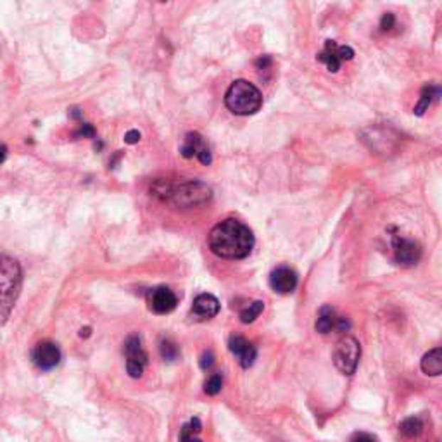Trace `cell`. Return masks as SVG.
<instances>
[{"label":"cell","instance_id":"3957f363","mask_svg":"<svg viewBox=\"0 0 442 442\" xmlns=\"http://www.w3.org/2000/svg\"><path fill=\"white\" fill-rule=\"evenodd\" d=\"M21 266L16 259L0 256V318L9 316L19 290H21Z\"/></svg>","mask_w":442,"mask_h":442},{"label":"cell","instance_id":"5b68a950","mask_svg":"<svg viewBox=\"0 0 442 442\" xmlns=\"http://www.w3.org/2000/svg\"><path fill=\"white\" fill-rule=\"evenodd\" d=\"M361 358V347L359 342L352 335H344L339 340L334 351V363L337 370L344 375H352L358 368Z\"/></svg>","mask_w":442,"mask_h":442},{"label":"cell","instance_id":"7c38bea8","mask_svg":"<svg viewBox=\"0 0 442 442\" xmlns=\"http://www.w3.org/2000/svg\"><path fill=\"white\" fill-rule=\"evenodd\" d=\"M337 47L339 46L334 42V40H327L325 48H323V51L318 54V58H316L320 63L325 64L330 73H337L340 70V64H342V60L339 59Z\"/></svg>","mask_w":442,"mask_h":442},{"label":"cell","instance_id":"83f0119b","mask_svg":"<svg viewBox=\"0 0 442 442\" xmlns=\"http://www.w3.org/2000/svg\"><path fill=\"white\" fill-rule=\"evenodd\" d=\"M197 159H199V161H201V163H202V164H206V166H208V164H211V161H213V157H211V152H209V149H208V147H206V149H204V151H201V152H199Z\"/></svg>","mask_w":442,"mask_h":442},{"label":"cell","instance_id":"4fadbf2b","mask_svg":"<svg viewBox=\"0 0 442 442\" xmlns=\"http://www.w3.org/2000/svg\"><path fill=\"white\" fill-rule=\"evenodd\" d=\"M421 370L425 375L439 377L442 373V349L436 347V349L428 351L427 354L421 358Z\"/></svg>","mask_w":442,"mask_h":442},{"label":"cell","instance_id":"9a60e30c","mask_svg":"<svg viewBox=\"0 0 442 442\" xmlns=\"http://www.w3.org/2000/svg\"><path fill=\"white\" fill-rule=\"evenodd\" d=\"M335 322H337V316H335V311L332 310L330 306H323L320 310L318 320H316L315 328L320 332V334L327 335L330 334L332 330H335Z\"/></svg>","mask_w":442,"mask_h":442},{"label":"cell","instance_id":"5bb4252c","mask_svg":"<svg viewBox=\"0 0 442 442\" xmlns=\"http://www.w3.org/2000/svg\"><path fill=\"white\" fill-rule=\"evenodd\" d=\"M125 354H127V361H135V363L140 364H147V352L144 351L142 347V342L139 337H128L127 342H125Z\"/></svg>","mask_w":442,"mask_h":442},{"label":"cell","instance_id":"30bf717a","mask_svg":"<svg viewBox=\"0 0 442 442\" xmlns=\"http://www.w3.org/2000/svg\"><path fill=\"white\" fill-rule=\"evenodd\" d=\"M228 349L232 354L241 361L242 368L253 367L254 361H256L258 351L254 347V344H251L249 340L242 337V335H232L228 340Z\"/></svg>","mask_w":442,"mask_h":442},{"label":"cell","instance_id":"2e32d148","mask_svg":"<svg viewBox=\"0 0 442 442\" xmlns=\"http://www.w3.org/2000/svg\"><path fill=\"white\" fill-rule=\"evenodd\" d=\"M204 149H206L204 139H202L199 133L194 132V133H186L185 144H184V147L180 149V152H181V156L186 157V159H190V157H194V156L197 157L199 152L204 151Z\"/></svg>","mask_w":442,"mask_h":442},{"label":"cell","instance_id":"e0dca14e","mask_svg":"<svg viewBox=\"0 0 442 442\" xmlns=\"http://www.w3.org/2000/svg\"><path fill=\"white\" fill-rule=\"evenodd\" d=\"M441 95V88L436 87V85H427V87L421 88V93H420V102L416 104L415 107V115L416 116H421L425 111L428 109V105L432 104L433 99H439Z\"/></svg>","mask_w":442,"mask_h":442},{"label":"cell","instance_id":"cb8c5ba5","mask_svg":"<svg viewBox=\"0 0 442 442\" xmlns=\"http://www.w3.org/2000/svg\"><path fill=\"white\" fill-rule=\"evenodd\" d=\"M396 24V18L392 12H385V14L382 16V19H380V30L382 31H389L391 28H394Z\"/></svg>","mask_w":442,"mask_h":442},{"label":"cell","instance_id":"8fae6325","mask_svg":"<svg viewBox=\"0 0 442 442\" xmlns=\"http://www.w3.org/2000/svg\"><path fill=\"white\" fill-rule=\"evenodd\" d=\"M220 313V301L211 294H201L194 299L192 315L199 320H211Z\"/></svg>","mask_w":442,"mask_h":442},{"label":"cell","instance_id":"f1b7e54d","mask_svg":"<svg viewBox=\"0 0 442 442\" xmlns=\"http://www.w3.org/2000/svg\"><path fill=\"white\" fill-rule=\"evenodd\" d=\"M352 442H377V439L370 433H358V436L352 439Z\"/></svg>","mask_w":442,"mask_h":442},{"label":"cell","instance_id":"603a6c76","mask_svg":"<svg viewBox=\"0 0 442 442\" xmlns=\"http://www.w3.org/2000/svg\"><path fill=\"white\" fill-rule=\"evenodd\" d=\"M93 135H95V128L88 123L82 125V127L75 132V139H92Z\"/></svg>","mask_w":442,"mask_h":442},{"label":"cell","instance_id":"4dcf8cb0","mask_svg":"<svg viewBox=\"0 0 442 442\" xmlns=\"http://www.w3.org/2000/svg\"><path fill=\"white\" fill-rule=\"evenodd\" d=\"M88 335H90V328H82V330H80V337H88Z\"/></svg>","mask_w":442,"mask_h":442},{"label":"cell","instance_id":"4316f807","mask_svg":"<svg viewBox=\"0 0 442 442\" xmlns=\"http://www.w3.org/2000/svg\"><path fill=\"white\" fill-rule=\"evenodd\" d=\"M140 132H137V130H130V132L125 135V142L127 144H137V142L140 140Z\"/></svg>","mask_w":442,"mask_h":442},{"label":"cell","instance_id":"277c9868","mask_svg":"<svg viewBox=\"0 0 442 442\" xmlns=\"http://www.w3.org/2000/svg\"><path fill=\"white\" fill-rule=\"evenodd\" d=\"M225 104L233 115L251 116L256 115L261 109L263 95L256 85L247 82V80H237L226 90Z\"/></svg>","mask_w":442,"mask_h":442},{"label":"cell","instance_id":"d6986e66","mask_svg":"<svg viewBox=\"0 0 442 442\" xmlns=\"http://www.w3.org/2000/svg\"><path fill=\"white\" fill-rule=\"evenodd\" d=\"M263 310H265V302L263 301L251 302L249 306H246L244 310L241 311V322L242 323H253L254 320H256L258 316L263 313Z\"/></svg>","mask_w":442,"mask_h":442},{"label":"cell","instance_id":"9c48e42d","mask_svg":"<svg viewBox=\"0 0 442 442\" xmlns=\"http://www.w3.org/2000/svg\"><path fill=\"white\" fill-rule=\"evenodd\" d=\"M270 287L277 294H290L298 287V273L289 266H280L271 271Z\"/></svg>","mask_w":442,"mask_h":442},{"label":"cell","instance_id":"7402d4cb","mask_svg":"<svg viewBox=\"0 0 442 442\" xmlns=\"http://www.w3.org/2000/svg\"><path fill=\"white\" fill-rule=\"evenodd\" d=\"M159 349H161V356H163L164 359L175 361L178 358V347L172 342V340H163Z\"/></svg>","mask_w":442,"mask_h":442},{"label":"cell","instance_id":"ffe728a7","mask_svg":"<svg viewBox=\"0 0 442 442\" xmlns=\"http://www.w3.org/2000/svg\"><path fill=\"white\" fill-rule=\"evenodd\" d=\"M421 428H423V423H421L420 419H415V416H411V419H406L403 421V423L399 425V432L403 433L404 437L420 436Z\"/></svg>","mask_w":442,"mask_h":442},{"label":"cell","instance_id":"6da1fadb","mask_svg":"<svg viewBox=\"0 0 442 442\" xmlns=\"http://www.w3.org/2000/svg\"><path fill=\"white\" fill-rule=\"evenodd\" d=\"M208 244L214 256L223 259H244L254 247V235L242 221L228 218L213 226Z\"/></svg>","mask_w":442,"mask_h":442},{"label":"cell","instance_id":"484cf974","mask_svg":"<svg viewBox=\"0 0 442 442\" xmlns=\"http://www.w3.org/2000/svg\"><path fill=\"white\" fill-rule=\"evenodd\" d=\"M214 363V356L211 351H204L201 356V368L202 370H209Z\"/></svg>","mask_w":442,"mask_h":442},{"label":"cell","instance_id":"8992f818","mask_svg":"<svg viewBox=\"0 0 442 442\" xmlns=\"http://www.w3.org/2000/svg\"><path fill=\"white\" fill-rule=\"evenodd\" d=\"M147 302L156 315H168L177 307L178 298L169 287H156L147 294Z\"/></svg>","mask_w":442,"mask_h":442},{"label":"cell","instance_id":"52a82bcc","mask_svg":"<svg viewBox=\"0 0 442 442\" xmlns=\"http://www.w3.org/2000/svg\"><path fill=\"white\" fill-rule=\"evenodd\" d=\"M394 258L399 265H416L421 258V246L416 241L404 237H394Z\"/></svg>","mask_w":442,"mask_h":442},{"label":"cell","instance_id":"44dd1931","mask_svg":"<svg viewBox=\"0 0 442 442\" xmlns=\"http://www.w3.org/2000/svg\"><path fill=\"white\" fill-rule=\"evenodd\" d=\"M221 387H223V377L220 375V373H213V375H211L209 379L204 382V392L208 396L220 394Z\"/></svg>","mask_w":442,"mask_h":442},{"label":"cell","instance_id":"d4e9b609","mask_svg":"<svg viewBox=\"0 0 442 442\" xmlns=\"http://www.w3.org/2000/svg\"><path fill=\"white\" fill-rule=\"evenodd\" d=\"M337 54H339V59L342 60H351L352 58H354V51H352L351 47L347 46H339L337 47Z\"/></svg>","mask_w":442,"mask_h":442},{"label":"cell","instance_id":"f546056e","mask_svg":"<svg viewBox=\"0 0 442 442\" xmlns=\"http://www.w3.org/2000/svg\"><path fill=\"white\" fill-rule=\"evenodd\" d=\"M6 157H7V147H6V145L0 144V164H2L4 161H6Z\"/></svg>","mask_w":442,"mask_h":442},{"label":"cell","instance_id":"ba28073f","mask_svg":"<svg viewBox=\"0 0 442 442\" xmlns=\"http://www.w3.org/2000/svg\"><path fill=\"white\" fill-rule=\"evenodd\" d=\"M31 359L40 370H52L59 364L60 351L54 342L43 340V342H38L35 346L33 352H31Z\"/></svg>","mask_w":442,"mask_h":442},{"label":"cell","instance_id":"7a4b0ae2","mask_svg":"<svg viewBox=\"0 0 442 442\" xmlns=\"http://www.w3.org/2000/svg\"><path fill=\"white\" fill-rule=\"evenodd\" d=\"M152 196L161 199V201L172 202L173 206L181 209H189V208H196V206L206 204L211 197H213V192L206 184L202 181H185V184L180 185H173L169 181L164 180H157L154 186L151 189Z\"/></svg>","mask_w":442,"mask_h":442},{"label":"cell","instance_id":"ac0fdd59","mask_svg":"<svg viewBox=\"0 0 442 442\" xmlns=\"http://www.w3.org/2000/svg\"><path fill=\"white\" fill-rule=\"evenodd\" d=\"M201 428H202V425L199 419H192L190 421H186L180 431V442H202L197 437L199 432H201Z\"/></svg>","mask_w":442,"mask_h":442}]
</instances>
